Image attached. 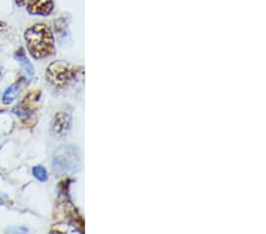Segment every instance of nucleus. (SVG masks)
Instances as JSON below:
<instances>
[{
    "label": "nucleus",
    "mask_w": 266,
    "mask_h": 234,
    "mask_svg": "<svg viewBox=\"0 0 266 234\" xmlns=\"http://www.w3.org/2000/svg\"><path fill=\"white\" fill-rule=\"evenodd\" d=\"M28 52L35 60H43L54 52V38L45 24H35L24 32Z\"/></svg>",
    "instance_id": "nucleus-1"
},
{
    "label": "nucleus",
    "mask_w": 266,
    "mask_h": 234,
    "mask_svg": "<svg viewBox=\"0 0 266 234\" xmlns=\"http://www.w3.org/2000/svg\"><path fill=\"white\" fill-rule=\"evenodd\" d=\"M71 116L67 112H57L51 121L50 131L54 137H63L70 131Z\"/></svg>",
    "instance_id": "nucleus-4"
},
{
    "label": "nucleus",
    "mask_w": 266,
    "mask_h": 234,
    "mask_svg": "<svg viewBox=\"0 0 266 234\" xmlns=\"http://www.w3.org/2000/svg\"><path fill=\"white\" fill-rule=\"evenodd\" d=\"M2 71H3V65L0 64V76H2Z\"/></svg>",
    "instance_id": "nucleus-12"
},
{
    "label": "nucleus",
    "mask_w": 266,
    "mask_h": 234,
    "mask_svg": "<svg viewBox=\"0 0 266 234\" xmlns=\"http://www.w3.org/2000/svg\"><path fill=\"white\" fill-rule=\"evenodd\" d=\"M6 24L4 23V21H0V34H2V32H4L6 30Z\"/></svg>",
    "instance_id": "nucleus-11"
},
{
    "label": "nucleus",
    "mask_w": 266,
    "mask_h": 234,
    "mask_svg": "<svg viewBox=\"0 0 266 234\" xmlns=\"http://www.w3.org/2000/svg\"><path fill=\"white\" fill-rule=\"evenodd\" d=\"M53 0H30L27 3V12L36 16H49L53 11Z\"/></svg>",
    "instance_id": "nucleus-5"
},
{
    "label": "nucleus",
    "mask_w": 266,
    "mask_h": 234,
    "mask_svg": "<svg viewBox=\"0 0 266 234\" xmlns=\"http://www.w3.org/2000/svg\"><path fill=\"white\" fill-rule=\"evenodd\" d=\"M32 174H34V177L41 182H46L49 180L47 170L43 166H36L32 168Z\"/></svg>",
    "instance_id": "nucleus-9"
},
{
    "label": "nucleus",
    "mask_w": 266,
    "mask_h": 234,
    "mask_svg": "<svg viewBox=\"0 0 266 234\" xmlns=\"http://www.w3.org/2000/svg\"><path fill=\"white\" fill-rule=\"evenodd\" d=\"M9 202H10L9 196H7L6 194H2V193H0V206H4V204H7Z\"/></svg>",
    "instance_id": "nucleus-10"
},
{
    "label": "nucleus",
    "mask_w": 266,
    "mask_h": 234,
    "mask_svg": "<svg viewBox=\"0 0 266 234\" xmlns=\"http://www.w3.org/2000/svg\"><path fill=\"white\" fill-rule=\"evenodd\" d=\"M79 68L67 63L63 61H57L51 63L46 69V78L53 86L64 87L76 78Z\"/></svg>",
    "instance_id": "nucleus-3"
},
{
    "label": "nucleus",
    "mask_w": 266,
    "mask_h": 234,
    "mask_svg": "<svg viewBox=\"0 0 266 234\" xmlns=\"http://www.w3.org/2000/svg\"><path fill=\"white\" fill-rule=\"evenodd\" d=\"M81 166V155L75 145H63L54 152L52 167L56 174L63 175L77 171Z\"/></svg>",
    "instance_id": "nucleus-2"
},
{
    "label": "nucleus",
    "mask_w": 266,
    "mask_h": 234,
    "mask_svg": "<svg viewBox=\"0 0 266 234\" xmlns=\"http://www.w3.org/2000/svg\"><path fill=\"white\" fill-rule=\"evenodd\" d=\"M39 98H41V91L39 90H35V91H31L30 94H27L25 98L21 102L20 107H19V114L20 116L25 114L27 116L28 112H32L36 110V105H37Z\"/></svg>",
    "instance_id": "nucleus-6"
},
{
    "label": "nucleus",
    "mask_w": 266,
    "mask_h": 234,
    "mask_svg": "<svg viewBox=\"0 0 266 234\" xmlns=\"http://www.w3.org/2000/svg\"><path fill=\"white\" fill-rule=\"evenodd\" d=\"M20 87H21V83L20 82H16L13 83L12 85H10L7 89L5 90V93L3 95V104L5 105H9L11 103H13V101L16 100L18 94H19L20 91Z\"/></svg>",
    "instance_id": "nucleus-8"
},
{
    "label": "nucleus",
    "mask_w": 266,
    "mask_h": 234,
    "mask_svg": "<svg viewBox=\"0 0 266 234\" xmlns=\"http://www.w3.org/2000/svg\"><path fill=\"white\" fill-rule=\"evenodd\" d=\"M14 58H16V60L18 61V63L21 65V68L24 69L25 74H26L27 76H30V77H32V76L35 75V69H34V67H32V64L30 63V61L27 60L24 49L18 50L17 52L14 53Z\"/></svg>",
    "instance_id": "nucleus-7"
}]
</instances>
